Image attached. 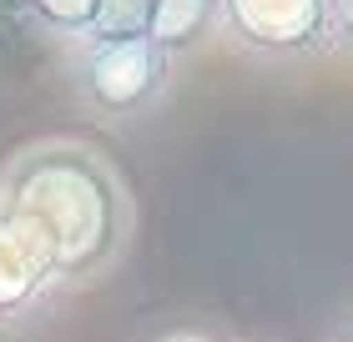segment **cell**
<instances>
[{"label": "cell", "instance_id": "10", "mask_svg": "<svg viewBox=\"0 0 353 342\" xmlns=\"http://www.w3.org/2000/svg\"><path fill=\"white\" fill-rule=\"evenodd\" d=\"M162 342H212V337H197V332H176V337H162Z\"/></svg>", "mask_w": 353, "mask_h": 342}, {"label": "cell", "instance_id": "5", "mask_svg": "<svg viewBox=\"0 0 353 342\" xmlns=\"http://www.w3.org/2000/svg\"><path fill=\"white\" fill-rule=\"evenodd\" d=\"M212 30H222V0H157L147 36L162 45L172 61H182L187 51H197Z\"/></svg>", "mask_w": 353, "mask_h": 342}, {"label": "cell", "instance_id": "7", "mask_svg": "<svg viewBox=\"0 0 353 342\" xmlns=\"http://www.w3.org/2000/svg\"><path fill=\"white\" fill-rule=\"evenodd\" d=\"M152 6L157 0H101V25H96V36H147Z\"/></svg>", "mask_w": 353, "mask_h": 342}, {"label": "cell", "instance_id": "8", "mask_svg": "<svg viewBox=\"0 0 353 342\" xmlns=\"http://www.w3.org/2000/svg\"><path fill=\"white\" fill-rule=\"evenodd\" d=\"M333 36L353 51V0H333Z\"/></svg>", "mask_w": 353, "mask_h": 342}, {"label": "cell", "instance_id": "1", "mask_svg": "<svg viewBox=\"0 0 353 342\" xmlns=\"http://www.w3.org/2000/svg\"><path fill=\"white\" fill-rule=\"evenodd\" d=\"M0 222L46 257L61 292L117 272L137 237V197L86 141H36L0 171Z\"/></svg>", "mask_w": 353, "mask_h": 342}, {"label": "cell", "instance_id": "3", "mask_svg": "<svg viewBox=\"0 0 353 342\" xmlns=\"http://www.w3.org/2000/svg\"><path fill=\"white\" fill-rule=\"evenodd\" d=\"M222 36L258 61H313L339 45L333 0H222Z\"/></svg>", "mask_w": 353, "mask_h": 342}, {"label": "cell", "instance_id": "9", "mask_svg": "<svg viewBox=\"0 0 353 342\" xmlns=\"http://www.w3.org/2000/svg\"><path fill=\"white\" fill-rule=\"evenodd\" d=\"M333 342H353V312L339 317V328H333Z\"/></svg>", "mask_w": 353, "mask_h": 342}, {"label": "cell", "instance_id": "4", "mask_svg": "<svg viewBox=\"0 0 353 342\" xmlns=\"http://www.w3.org/2000/svg\"><path fill=\"white\" fill-rule=\"evenodd\" d=\"M61 282L51 277L46 257L0 222V332H21L30 322H41L56 307Z\"/></svg>", "mask_w": 353, "mask_h": 342}, {"label": "cell", "instance_id": "6", "mask_svg": "<svg viewBox=\"0 0 353 342\" xmlns=\"http://www.w3.org/2000/svg\"><path fill=\"white\" fill-rule=\"evenodd\" d=\"M15 6L41 36L66 41V45H81L101 25V0H15Z\"/></svg>", "mask_w": 353, "mask_h": 342}, {"label": "cell", "instance_id": "2", "mask_svg": "<svg viewBox=\"0 0 353 342\" xmlns=\"http://www.w3.org/2000/svg\"><path fill=\"white\" fill-rule=\"evenodd\" d=\"M172 66L176 61L152 36H91L71 45L66 81L81 111H91L96 121L126 126L162 106L172 86Z\"/></svg>", "mask_w": 353, "mask_h": 342}]
</instances>
